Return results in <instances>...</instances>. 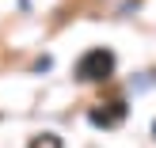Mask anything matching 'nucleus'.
Returning <instances> with one entry per match:
<instances>
[{
  "label": "nucleus",
  "mask_w": 156,
  "mask_h": 148,
  "mask_svg": "<svg viewBox=\"0 0 156 148\" xmlns=\"http://www.w3.org/2000/svg\"><path fill=\"white\" fill-rule=\"evenodd\" d=\"M152 133H156V122H152Z\"/></svg>",
  "instance_id": "nucleus-4"
},
{
  "label": "nucleus",
  "mask_w": 156,
  "mask_h": 148,
  "mask_svg": "<svg viewBox=\"0 0 156 148\" xmlns=\"http://www.w3.org/2000/svg\"><path fill=\"white\" fill-rule=\"evenodd\" d=\"M114 72V53L111 50H88L76 65V80L84 84H95V80H107Z\"/></svg>",
  "instance_id": "nucleus-1"
},
{
  "label": "nucleus",
  "mask_w": 156,
  "mask_h": 148,
  "mask_svg": "<svg viewBox=\"0 0 156 148\" xmlns=\"http://www.w3.org/2000/svg\"><path fill=\"white\" fill-rule=\"evenodd\" d=\"M27 148H61V137H57V133H38Z\"/></svg>",
  "instance_id": "nucleus-3"
},
{
  "label": "nucleus",
  "mask_w": 156,
  "mask_h": 148,
  "mask_svg": "<svg viewBox=\"0 0 156 148\" xmlns=\"http://www.w3.org/2000/svg\"><path fill=\"white\" fill-rule=\"evenodd\" d=\"M122 118H126V103H107L103 110H91V126H103V129L118 126Z\"/></svg>",
  "instance_id": "nucleus-2"
}]
</instances>
